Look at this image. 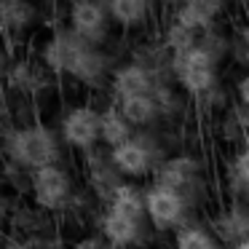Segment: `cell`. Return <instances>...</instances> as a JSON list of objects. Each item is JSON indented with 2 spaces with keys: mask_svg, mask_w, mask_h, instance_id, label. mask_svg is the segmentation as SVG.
Returning a JSON list of instances; mask_svg holds the SVG:
<instances>
[{
  "mask_svg": "<svg viewBox=\"0 0 249 249\" xmlns=\"http://www.w3.org/2000/svg\"><path fill=\"white\" fill-rule=\"evenodd\" d=\"M43 65L56 75H70L83 86L99 89L107 83L110 56L99 46H91L70 27H56L43 46Z\"/></svg>",
  "mask_w": 249,
  "mask_h": 249,
  "instance_id": "cell-1",
  "label": "cell"
},
{
  "mask_svg": "<svg viewBox=\"0 0 249 249\" xmlns=\"http://www.w3.org/2000/svg\"><path fill=\"white\" fill-rule=\"evenodd\" d=\"M11 3H19V0H0V6H11Z\"/></svg>",
  "mask_w": 249,
  "mask_h": 249,
  "instance_id": "cell-31",
  "label": "cell"
},
{
  "mask_svg": "<svg viewBox=\"0 0 249 249\" xmlns=\"http://www.w3.org/2000/svg\"><path fill=\"white\" fill-rule=\"evenodd\" d=\"M201 102H204V107H209V110H222L228 105V94H225V89L217 83L212 91H206L204 97H201Z\"/></svg>",
  "mask_w": 249,
  "mask_h": 249,
  "instance_id": "cell-23",
  "label": "cell"
},
{
  "mask_svg": "<svg viewBox=\"0 0 249 249\" xmlns=\"http://www.w3.org/2000/svg\"><path fill=\"white\" fill-rule=\"evenodd\" d=\"M118 110L124 113V118L129 121L134 129H145V126H153L158 118H163L161 107H158V102H156V97H153V94L118 99Z\"/></svg>",
  "mask_w": 249,
  "mask_h": 249,
  "instance_id": "cell-15",
  "label": "cell"
},
{
  "mask_svg": "<svg viewBox=\"0 0 249 249\" xmlns=\"http://www.w3.org/2000/svg\"><path fill=\"white\" fill-rule=\"evenodd\" d=\"M236 97H238V105H247L249 107V72L244 78H238L236 83Z\"/></svg>",
  "mask_w": 249,
  "mask_h": 249,
  "instance_id": "cell-25",
  "label": "cell"
},
{
  "mask_svg": "<svg viewBox=\"0 0 249 249\" xmlns=\"http://www.w3.org/2000/svg\"><path fill=\"white\" fill-rule=\"evenodd\" d=\"M0 19H3V27L8 35H22L24 30H30L38 19V11L30 0H19L11 6H0Z\"/></svg>",
  "mask_w": 249,
  "mask_h": 249,
  "instance_id": "cell-17",
  "label": "cell"
},
{
  "mask_svg": "<svg viewBox=\"0 0 249 249\" xmlns=\"http://www.w3.org/2000/svg\"><path fill=\"white\" fill-rule=\"evenodd\" d=\"M102 236L113 247H134V244H142V238H145V220L118 214L107 206V212L102 214Z\"/></svg>",
  "mask_w": 249,
  "mask_h": 249,
  "instance_id": "cell-11",
  "label": "cell"
},
{
  "mask_svg": "<svg viewBox=\"0 0 249 249\" xmlns=\"http://www.w3.org/2000/svg\"><path fill=\"white\" fill-rule=\"evenodd\" d=\"M134 134H137L134 126L124 118V113L118 110V105L102 110V145L105 147L115 150V147H121L124 142H129Z\"/></svg>",
  "mask_w": 249,
  "mask_h": 249,
  "instance_id": "cell-16",
  "label": "cell"
},
{
  "mask_svg": "<svg viewBox=\"0 0 249 249\" xmlns=\"http://www.w3.org/2000/svg\"><path fill=\"white\" fill-rule=\"evenodd\" d=\"M110 24H113V19L102 0H81L67 11V27L75 35H81L86 43L99 46V49L110 38Z\"/></svg>",
  "mask_w": 249,
  "mask_h": 249,
  "instance_id": "cell-6",
  "label": "cell"
},
{
  "mask_svg": "<svg viewBox=\"0 0 249 249\" xmlns=\"http://www.w3.org/2000/svg\"><path fill=\"white\" fill-rule=\"evenodd\" d=\"M110 209L134 220H147V190H140L131 182L115 185V190L110 193Z\"/></svg>",
  "mask_w": 249,
  "mask_h": 249,
  "instance_id": "cell-14",
  "label": "cell"
},
{
  "mask_svg": "<svg viewBox=\"0 0 249 249\" xmlns=\"http://www.w3.org/2000/svg\"><path fill=\"white\" fill-rule=\"evenodd\" d=\"M161 3H163V6H169V8H174V11H177V8L182 6L185 0H161Z\"/></svg>",
  "mask_w": 249,
  "mask_h": 249,
  "instance_id": "cell-27",
  "label": "cell"
},
{
  "mask_svg": "<svg viewBox=\"0 0 249 249\" xmlns=\"http://www.w3.org/2000/svg\"><path fill=\"white\" fill-rule=\"evenodd\" d=\"M241 65H244V67H247V70H249V46H247V49H244V56H241Z\"/></svg>",
  "mask_w": 249,
  "mask_h": 249,
  "instance_id": "cell-29",
  "label": "cell"
},
{
  "mask_svg": "<svg viewBox=\"0 0 249 249\" xmlns=\"http://www.w3.org/2000/svg\"><path fill=\"white\" fill-rule=\"evenodd\" d=\"M62 3H70V6H75V3H81V0H62Z\"/></svg>",
  "mask_w": 249,
  "mask_h": 249,
  "instance_id": "cell-32",
  "label": "cell"
},
{
  "mask_svg": "<svg viewBox=\"0 0 249 249\" xmlns=\"http://www.w3.org/2000/svg\"><path fill=\"white\" fill-rule=\"evenodd\" d=\"M217 70H220V62L212 54H206L201 46L185 51V54H174L172 56V72L174 81L179 83L182 91H188L190 97H204L206 91L217 86Z\"/></svg>",
  "mask_w": 249,
  "mask_h": 249,
  "instance_id": "cell-3",
  "label": "cell"
},
{
  "mask_svg": "<svg viewBox=\"0 0 249 249\" xmlns=\"http://www.w3.org/2000/svg\"><path fill=\"white\" fill-rule=\"evenodd\" d=\"M6 249H30V244H19V241H8Z\"/></svg>",
  "mask_w": 249,
  "mask_h": 249,
  "instance_id": "cell-28",
  "label": "cell"
},
{
  "mask_svg": "<svg viewBox=\"0 0 249 249\" xmlns=\"http://www.w3.org/2000/svg\"><path fill=\"white\" fill-rule=\"evenodd\" d=\"M228 0H185L182 6L174 11V19L185 24L188 30L204 35L217 27V19L225 14Z\"/></svg>",
  "mask_w": 249,
  "mask_h": 249,
  "instance_id": "cell-10",
  "label": "cell"
},
{
  "mask_svg": "<svg viewBox=\"0 0 249 249\" xmlns=\"http://www.w3.org/2000/svg\"><path fill=\"white\" fill-rule=\"evenodd\" d=\"M110 89H113L115 99L126 97H142V94H153L158 89V81L150 70H145L137 62H126V65L115 67L110 75Z\"/></svg>",
  "mask_w": 249,
  "mask_h": 249,
  "instance_id": "cell-9",
  "label": "cell"
},
{
  "mask_svg": "<svg viewBox=\"0 0 249 249\" xmlns=\"http://www.w3.org/2000/svg\"><path fill=\"white\" fill-rule=\"evenodd\" d=\"M30 190L38 206L43 209H62L72 198V179L67 169L56 166H43L30 172Z\"/></svg>",
  "mask_w": 249,
  "mask_h": 249,
  "instance_id": "cell-7",
  "label": "cell"
},
{
  "mask_svg": "<svg viewBox=\"0 0 249 249\" xmlns=\"http://www.w3.org/2000/svg\"><path fill=\"white\" fill-rule=\"evenodd\" d=\"M196 182H198V161H193L190 156H174V158H166V161L161 163L156 185L174 188L188 198V188H193Z\"/></svg>",
  "mask_w": 249,
  "mask_h": 249,
  "instance_id": "cell-12",
  "label": "cell"
},
{
  "mask_svg": "<svg viewBox=\"0 0 249 249\" xmlns=\"http://www.w3.org/2000/svg\"><path fill=\"white\" fill-rule=\"evenodd\" d=\"M110 158H113L115 172L124 177H145V174L161 169L163 163L161 145L150 134H134L129 142L110 150Z\"/></svg>",
  "mask_w": 249,
  "mask_h": 249,
  "instance_id": "cell-4",
  "label": "cell"
},
{
  "mask_svg": "<svg viewBox=\"0 0 249 249\" xmlns=\"http://www.w3.org/2000/svg\"><path fill=\"white\" fill-rule=\"evenodd\" d=\"M233 249H249V238H247V241H238V244H233Z\"/></svg>",
  "mask_w": 249,
  "mask_h": 249,
  "instance_id": "cell-30",
  "label": "cell"
},
{
  "mask_svg": "<svg viewBox=\"0 0 249 249\" xmlns=\"http://www.w3.org/2000/svg\"><path fill=\"white\" fill-rule=\"evenodd\" d=\"M110 11L113 24L124 30H137L150 19L153 14V0H102Z\"/></svg>",
  "mask_w": 249,
  "mask_h": 249,
  "instance_id": "cell-13",
  "label": "cell"
},
{
  "mask_svg": "<svg viewBox=\"0 0 249 249\" xmlns=\"http://www.w3.org/2000/svg\"><path fill=\"white\" fill-rule=\"evenodd\" d=\"M107 238L105 236H89V238H81L75 244V249H107Z\"/></svg>",
  "mask_w": 249,
  "mask_h": 249,
  "instance_id": "cell-24",
  "label": "cell"
},
{
  "mask_svg": "<svg viewBox=\"0 0 249 249\" xmlns=\"http://www.w3.org/2000/svg\"><path fill=\"white\" fill-rule=\"evenodd\" d=\"M174 249H220V244H217V238L212 236L206 228L185 225V228H179V231H177Z\"/></svg>",
  "mask_w": 249,
  "mask_h": 249,
  "instance_id": "cell-19",
  "label": "cell"
},
{
  "mask_svg": "<svg viewBox=\"0 0 249 249\" xmlns=\"http://www.w3.org/2000/svg\"><path fill=\"white\" fill-rule=\"evenodd\" d=\"M198 38H201L198 33H193V30H188L185 24H179L177 19L172 17V22H169L166 27H163L161 43L166 46V49L172 51V56H174V54H185V51L196 49V46H198Z\"/></svg>",
  "mask_w": 249,
  "mask_h": 249,
  "instance_id": "cell-18",
  "label": "cell"
},
{
  "mask_svg": "<svg viewBox=\"0 0 249 249\" xmlns=\"http://www.w3.org/2000/svg\"><path fill=\"white\" fill-rule=\"evenodd\" d=\"M188 198L179 190L166 185H153L147 190V222L156 231H174L185 222L188 214Z\"/></svg>",
  "mask_w": 249,
  "mask_h": 249,
  "instance_id": "cell-8",
  "label": "cell"
},
{
  "mask_svg": "<svg viewBox=\"0 0 249 249\" xmlns=\"http://www.w3.org/2000/svg\"><path fill=\"white\" fill-rule=\"evenodd\" d=\"M8 86H11L14 91L30 94V91H38V89L43 86V78H40V72L35 70L33 65H27V62H17V65L8 70Z\"/></svg>",
  "mask_w": 249,
  "mask_h": 249,
  "instance_id": "cell-20",
  "label": "cell"
},
{
  "mask_svg": "<svg viewBox=\"0 0 249 249\" xmlns=\"http://www.w3.org/2000/svg\"><path fill=\"white\" fill-rule=\"evenodd\" d=\"M238 40H241L244 46H249V19H247V22H244L241 33H238Z\"/></svg>",
  "mask_w": 249,
  "mask_h": 249,
  "instance_id": "cell-26",
  "label": "cell"
},
{
  "mask_svg": "<svg viewBox=\"0 0 249 249\" xmlns=\"http://www.w3.org/2000/svg\"><path fill=\"white\" fill-rule=\"evenodd\" d=\"M6 153L14 166L30 169V172L56 166L62 158V137L43 124H30L8 134Z\"/></svg>",
  "mask_w": 249,
  "mask_h": 249,
  "instance_id": "cell-2",
  "label": "cell"
},
{
  "mask_svg": "<svg viewBox=\"0 0 249 249\" xmlns=\"http://www.w3.org/2000/svg\"><path fill=\"white\" fill-rule=\"evenodd\" d=\"M153 97H156V102H158V107H161L163 118H172V115L182 113V107H185L182 97L172 89V83H161V86L153 91Z\"/></svg>",
  "mask_w": 249,
  "mask_h": 249,
  "instance_id": "cell-22",
  "label": "cell"
},
{
  "mask_svg": "<svg viewBox=\"0 0 249 249\" xmlns=\"http://www.w3.org/2000/svg\"><path fill=\"white\" fill-rule=\"evenodd\" d=\"M59 137L72 150L91 153L102 142V110L91 105H78L62 118Z\"/></svg>",
  "mask_w": 249,
  "mask_h": 249,
  "instance_id": "cell-5",
  "label": "cell"
},
{
  "mask_svg": "<svg viewBox=\"0 0 249 249\" xmlns=\"http://www.w3.org/2000/svg\"><path fill=\"white\" fill-rule=\"evenodd\" d=\"M198 46L206 51V54L214 56L217 62H222L228 54H231V49H233V43L228 40V35L222 33V30H217V27L201 35V38H198Z\"/></svg>",
  "mask_w": 249,
  "mask_h": 249,
  "instance_id": "cell-21",
  "label": "cell"
}]
</instances>
